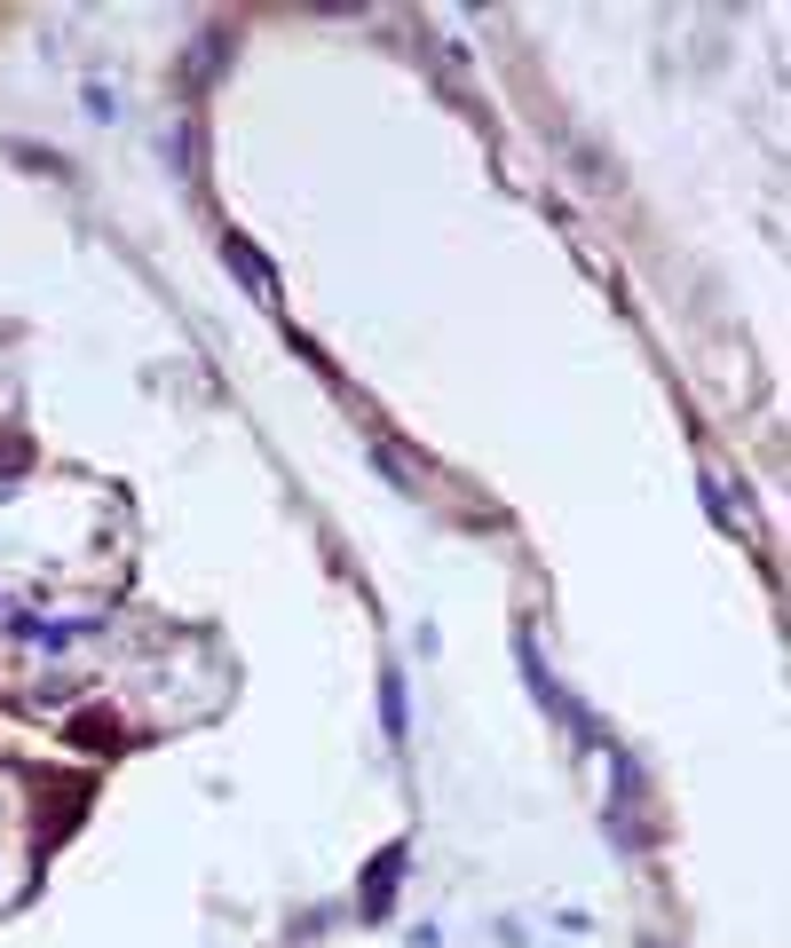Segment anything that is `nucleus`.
Wrapping results in <instances>:
<instances>
[{
	"label": "nucleus",
	"mask_w": 791,
	"mask_h": 948,
	"mask_svg": "<svg viewBox=\"0 0 791 948\" xmlns=\"http://www.w3.org/2000/svg\"><path fill=\"white\" fill-rule=\"evenodd\" d=\"M229 261H238V269H246V285H253L261 300H270V293H278V285H270V269H261V253H253V246H229Z\"/></svg>",
	"instance_id": "f03ea898"
},
{
	"label": "nucleus",
	"mask_w": 791,
	"mask_h": 948,
	"mask_svg": "<svg viewBox=\"0 0 791 948\" xmlns=\"http://www.w3.org/2000/svg\"><path fill=\"white\" fill-rule=\"evenodd\" d=\"M396 869H404V845H388V854L373 862V877H365V909H373V917H380L388 893H396Z\"/></svg>",
	"instance_id": "f257e3e1"
}]
</instances>
